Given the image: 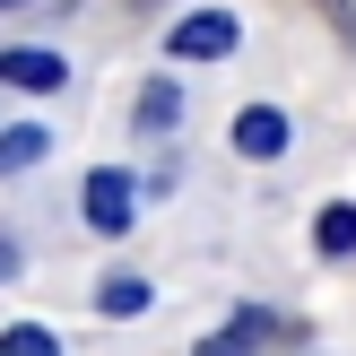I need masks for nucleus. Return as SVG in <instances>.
<instances>
[{"label": "nucleus", "instance_id": "nucleus-1", "mask_svg": "<svg viewBox=\"0 0 356 356\" xmlns=\"http://www.w3.org/2000/svg\"><path fill=\"white\" fill-rule=\"evenodd\" d=\"M79 209H87V226H96V235H131L139 191H131V174H122V165H96V174H87V191H79Z\"/></svg>", "mask_w": 356, "mask_h": 356}, {"label": "nucleus", "instance_id": "nucleus-2", "mask_svg": "<svg viewBox=\"0 0 356 356\" xmlns=\"http://www.w3.org/2000/svg\"><path fill=\"white\" fill-rule=\"evenodd\" d=\"M235 35H243V26H235L226 9H200V17H183V26L165 35V52H174V61H226Z\"/></svg>", "mask_w": 356, "mask_h": 356}, {"label": "nucleus", "instance_id": "nucleus-3", "mask_svg": "<svg viewBox=\"0 0 356 356\" xmlns=\"http://www.w3.org/2000/svg\"><path fill=\"white\" fill-rule=\"evenodd\" d=\"M0 87L52 96V87H70V61H61V52H35V44H9V52H0Z\"/></svg>", "mask_w": 356, "mask_h": 356}, {"label": "nucleus", "instance_id": "nucleus-4", "mask_svg": "<svg viewBox=\"0 0 356 356\" xmlns=\"http://www.w3.org/2000/svg\"><path fill=\"white\" fill-rule=\"evenodd\" d=\"M235 156H252V165L287 156V113H278V104H243L235 113Z\"/></svg>", "mask_w": 356, "mask_h": 356}, {"label": "nucleus", "instance_id": "nucleus-5", "mask_svg": "<svg viewBox=\"0 0 356 356\" xmlns=\"http://www.w3.org/2000/svg\"><path fill=\"white\" fill-rule=\"evenodd\" d=\"M270 330H278L270 313H261V305H243L235 322H226V330H209V339L191 348V356H261V339H270Z\"/></svg>", "mask_w": 356, "mask_h": 356}, {"label": "nucleus", "instance_id": "nucleus-6", "mask_svg": "<svg viewBox=\"0 0 356 356\" xmlns=\"http://www.w3.org/2000/svg\"><path fill=\"white\" fill-rule=\"evenodd\" d=\"M96 313H104V322H139V313H148V278L113 270V278L96 287Z\"/></svg>", "mask_w": 356, "mask_h": 356}, {"label": "nucleus", "instance_id": "nucleus-7", "mask_svg": "<svg viewBox=\"0 0 356 356\" xmlns=\"http://www.w3.org/2000/svg\"><path fill=\"white\" fill-rule=\"evenodd\" d=\"M313 243H322V261H348L356 252V200H330L322 218H313Z\"/></svg>", "mask_w": 356, "mask_h": 356}, {"label": "nucleus", "instance_id": "nucleus-8", "mask_svg": "<svg viewBox=\"0 0 356 356\" xmlns=\"http://www.w3.org/2000/svg\"><path fill=\"white\" fill-rule=\"evenodd\" d=\"M52 156V139L35 131V122H17V131H0V183H9V174H26V165H44Z\"/></svg>", "mask_w": 356, "mask_h": 356}, {"label": "nucleus", "instance_id": "nucleus-9", "mask_svg": "<svg viewBox=\"0 0 356 356\" xmlns=\"http://www.w3.org/2000/svg\"><path fill=\"white\" fill-rule=\"evenodd\" d=\"M174 113H183V87H174V79H156L148 96H139V131H174Z\"/></svg>", "mask_w": 356, "mask_h": 356}, {"label": "nucleus", "instance_id": "nucleus-10", "mask_svg": "<svg viewBox=\"0 0 356 356\" xmlns=\"http://www.w3.org/2000/svg\"><path fill=\"white\" fill-rule=\"evenodd\" d=\"M0 356H61V339H52L44 322H9L0 330Z\"/></svg>", "mask_w": 356, "mask_h": 356}, {"label": "nucleus", "instance_id": "nucleus-11", "mask_svg": "<svg viewBox=\"0 0 356 356\" xmlns=\"http://www.w3.org/2000/svg\"><path fill=\"white\" fill-rule=\"evenodd\" d=\"M0 278H17V243L9 235H0Z\"/></svg>", "mask_w": 356, "mask_h": 356}, {"label": "nucleus", "instance_id": "nucleus-12", "mask_svg": "<svg viewBox=\"0 0 356 356\" xmlns=\"http://www.w3.org/2000/svg\"><path fill=\"white\" fill-rule=\"evenodd\" d=\"M0 9H17V0H0Z\"/></svg>", "mask_w": 356, "mask_h": 356}]
</instances>
